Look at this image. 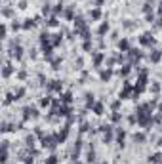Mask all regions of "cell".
I'll return each mask as SVG.
<instances>
[{
	"instance_id": "6da1fadb",
	"label": "cell",
	"mask_w": 162,
	"mask_h": 164,
	"mask_svg": "<svg viewBox=\"0 0 162 164\" xmlns=\"http://www.w3.org/2000/svg\"><path fill=\"white\" fill-rule=\"evenodd\" d=\"M56 143H57L56 136H48V138L42 139V147H48V149H54V147H56Z\"/></svg>"
},
{
	"instance_id": "7a4b0ae2",
	"label": "cell",
	"mask_w": 162,
	"mask_h": 164,
	"mask_svg": "<svg viewBox=\"0 0 162 164\" xmlns=\"http://www.w3.org/2000/svg\"><path fill=\"white\" fill-rule=\"evenodd\" d=\"M36 116H38V113H36V109H34V107H25V109H23V118H36Z\"/></svg>"
},
{
	"instance_id": "3957f363",
	"label": "cell",
	"mask_w": 162,
	"mask_h": 164,
	"mask_svg": "<svg viewBox=\"0 0 162 164\" xmlns=\"http://www.w3.org/2000/svg\"><path fill=\"white\" fill-rule=\"evenodd\" d=\"M139 42H141V44H145V46H149L151 42H153V38H151V34H149V32H145V34H141Z\"/></svg>"
},
{
	"instance_id": "277c9868",
	"label": "cell",
	"mask_w": 162,
	"mask_h": 164,
	"mask_svg": "<svg viewBox=\"0 0 162 164\" xmlns=\"http://www.w3.org/2000/svg\"><path fill=\"white\" fill-rule=\"evenodd\" d=\"M75 25H76V29H82V31H86V23H84V17H76V19H75Z\"/></svg>"
},
{
	"instance_id": "5b68a950",
	"label": "cell",
	"mask_w": 162,
	"mask_h": 164,
	"mask_svg": "<svg viewBox=\"0 0 162 164\" xmlns=\"http://www.w3.org/2000/svg\"><path fill=\"white\" fill-rule=\"evenodd\" d=\"M160 160H162L160 153H155V155H151V157H149V162H151V164H158Z\"/></svg>"
},
{
	"instance_id": "8992f818",
	"label": "cell",
	"mask_w": 162,
	"mask_h": 164,
	"mask_svg": "<svg viewBox=\"0 0 162 164\" xmlns=\"http://www.w3.org/2000/svg\"><path fill=\"white\" fill-rule=\"evenodd\" d=\"M124 138H126L124 130H118V134H116V141H118V145H120V147L124 145Z\"/></svg>"
},
{
	"instance_id": "52a82bcc",
	"label": "cell",
	"mask_w": 162,
	"mask_h": 164,
	"mask_svg": "<svg viewBox=\"0 0 162 164\" xmlns=\"http://www.w3.org/2000/svg\"><path fill=\"white\" fill-rule=\"evenodd\" d=\"M130 94H132V86L128 84V86H126V88L122 90V92H120V99H126V97H128Z\"/></svg>"
},
{
	"instance_id": "ba28073f",
	"label": "cell",
	"mask_w": 162,
	"mask_h": 164,
	"mask_svg": "<svg viewBox=\"0 0 162 164\" xmlns=\"http://www.w3.org/2000/svg\"><path fill=\"white\" fill-rule=\"evenodd\" d=\"M118 48L122 52H130V44H128V40H120L118 42Z\"/></svg>"
},
{
	"instance_id": "9c48e42d",
	"label": "cell",
	"mask_w": 162,
	"mask_h": 164,
	"mask_svg": "<svg viewBox=\"0 0 162 164\" xmlns=\"http://www.w3.org/2000/svg\"><path fill=\"white\" fill-rule=\"evenodd\" d=\"M48 88L50 90H61V82L59 80H52L50 84H48Z\"/></svg>"
},
{
	"instance_id": "30bf717a",
	"label": "cell",
	"mask_w": 162,
	"mask_h": 164,
	"mask_svg": "<svg viewBox=\"0 0 162 164\" xmlns=\"http://www.w3.org/2000/svg\"><path fill=\"white\" fill-rule=\"evenodd\" d=\"M21 52H23V50H21V46H15L13 52H12V56L15 57V59H19V57H21Z\"/></svg>"
},
{
	"instance_id": "8fae6325",
	"label": "cell",
	"mask_w": 162,
	"mask_h": 164,
	"mask_svg": "<svg viewBox=\"0 0 162 164\" xmlns=\"http://www.w3.org/2000/svg\"><path fill=\"white\" fill-rule=\"evenodd\" d=\"M134 141H136V143H143L145 141V134H136V136H134Z\"/></svg>"
},
{
	"instance_id": "7c38bea8",
	"label": "cell",
	"mask_w": 162,
	"mask_h": 164,
	"mask_svg": "<svg viewBox=\"0 0 162 164\" xmlns=\"http://www.w3.org/2000/svg\"><path fill=\"white\" fill-rule=\"evenodd\" d=\"M111 75H112V73H111L109 69H107V71H101V80H109V78H111Z\"/></svg>"
},
{
	"instance_id": "4fadbf2b",
	"label": "cell",
	"mask_w": 162,
	"mask_h": 164,
	"mask_svg": "<svg viewBox=\"0 0 162 164\" xmlns=\"http://www.w3.org/2000/svg\"><path fill=\"white\" fill-rule=\"evenodd\" d=\"M103 57H105L103 54H95V56H94V63H95V65H99L101 61H103Z\"/></svg>"
},
{
	"instance_id": "5bb4252c",
	"label": "cell",
	"mask_w": 162,
	"mask_h": 164,
	"mask_svg": "<svg viewBox=\"0 0 162 164\" xmlns=\"http://www.w3.org/2000/svg\"><path fill=\"white\" fill-rule=\"evenodd\" d=\"M107 31H109V23H101V27H99V34H105Z\"/></svg>"
},
{
	"instance_id": "9a60e30c",
	"label": "cell",
	"mask_w": 162,
	"mask_h": 164,
	"mask_svg": "<svg viewBox=\"0 0 162 164\" xmlns=\"http://www.w3.org/2000/svg\"><path fill=\"white\" fill-rule=\"evenodd\" d=\"M130 56H132V59H141V54L137 50H130Z\"/></svg>"
},
{
	"instance_id": "2e32d148",
	"label": "cell",
	"mask_w": 162,
	"mask_h": 164,
	"mask_svg": "<svg viewBox=\"0 0 162 164\" xmlns=\"http://www.w3.org/2000/svg\"><path fill=\"white\" fill-rule=\"evenodd\" d=\"M86 105H88V107H92V105H94V95H92V94L86 95Z\"/></svg>"
},
{
	"instance_id": "e0dca14e",
	"label": "cell",
	"mask_w": 162,
	"mask_h": 164,
	"mask_svg": "<svg viewBox=\"0 0 162 164\" xmlns=\"http://www.w3.org/2000/svg\"><path fill=\"white\" fill-rule=\"evenodd\" d=\"M21 95H25V88H19L15 92V99H21Z\"/></svg>"
},
{
	"instance_id": "ac0fdd59",
	"label": "cell",
	"mask_w": 162,
	"mask_h": 164,
	"mask_svg": "<svg viewBox=\"0 0 162 164\" xmlns=\"http://www.w3.org/2000/svg\"><path fill=\"white\" fill-rule=\"evenodd\" d=\"M12 73H13V69L10 67V65H6V67H4V76H10Z\"/></svg>"
},
{
	"instance_id": "d6986e66",
	"label": "cell",
	"mask_w": 162,
	"mask_h": 164,
	"mask_svg": "<svg viewBox=\"0 0 162 164\" xmlns=\"http://www.w3.org/2000/svg\"><path fill=\"white\" fill-rule=\"evenodd\" d=\"M40 105H42V107H48V105H50V97H42V99H40Z\"/></svg>"
},
{
	"instance_id": "ffe728a7",
	"label": "cell",
	"mask_w": 162,
	"mask_h": 164,
	"mask_svg": "<svg viewBox=\"0 0 162 164\" xmlns=\"http://www.w3.org/2000/svg\"><path fill=\"white\" fill-rule=\"evenodd\" d=\"M151 59H153V61H158V59H160V52H155V54H151Z\"/></svg>"
},
{
	"instance_id": "44dd1931",
	"label": "cell",
	"mask_w": 162,
	"mask_h": 164,
	"mask_svg": "<svg viewBox=\"0 0 162 164\" xmlns=\"http://www.w3.org/2000/svg\"><path fill=\"white\" fill-rule=\"evenodd\" d=\"M46 164H57V157H54V155H52V157L46 160Z\"/></svg>"
},
{
	"instance_id": "7402d4cb",
	"label": "cell",
	"mask_w": 162,
	"mask_h": 164,
	"mask_svg": "<svg viewBox=\"0 0 162 164\" xmlns=\"http://www.w3.org/2000/svg\"><path fill=\"white\" fill-rule=\"evenodd\" d=\"M25 141H27V145H34V138H32V136H27V139H25Z\"/></svg>"
},
{
	"instance_id": "603a6c76",
	"label": "cell",
	"mask_w": 162,
	"mask_h": 164,
	"mask_svg": "<svg viewBox=\"0 0 162 164\" xmlns=\"http://www.w3.org/2000/svg\"><path fill=\"white\" fill-rule=\"evenodd\" d=\"M95 113H97V114H103V105H101V103H97V105H95Z\"/></svg>"
},
{
	"instance_id": "cb8c5ba5",
	"label": "cell",
	"mask_w": 162,
	"mask_h": 164,
	"mask_svg": "<svg viewBox=\"0 0 162 164\" xmlns=\"http://www.w3.org/2000/svg\"><path fill=\"white\" fill-rule=\"evenodd\" d=\"M48 25H50V27H56V25H57V19H56V17H50V19H48Z\"/></svg>"
},
{
	"instance_id": "d4e9b609",
	"label": "cell",
	"mask_w": 162,
	"mask_h": 164,
	"mask_svg": "<svg viewBox=\"0 0 162 164\" xmlns=\"http://www.w3.org/2000/svg\"><path fill=\"white\" fill-rule=\"evenodd\" d=\"M92 17H94V19H99V17H101V12H99V10H94V12H92Z\"/></svg>"
},
{
	"instance_id": "484cf974",
	"label": "cell",
	"mask_w": 162,
	"mask_h": 164,
	"mask_svg": "<svg viewBox=\"0 0 162 164\" xmlns=\"http://www.w3.org/2000/svg\"><path fill=\"white\" fill-rule=\"evenodd\" d=\"M88 160H90V162H94V160H95V153H94V151L88 153Z\"/></svg>"
},
{
	"instance_id": "4316f807",
	"label": "cell",
	"mask_w": 162,
	"mask_h": 164,
	"mask_svg": "<svg viewBox=\"0 0 162 164\" xmlns=\"http://www.w3.org/2000/svg\"><path fill=\"white\" fill-rule=\"evenodd\" d=\"M71 97H73L71 94H65L63 95V101H65V103H71Z\"/></svg>"
},
{
	"instance_id": "83f0119b",
	"label": "cell",
	"mask_w": 162,
	"mask_h": 164,
	"mask_svg": "<svg viewBox=\"0 0 162 164\" xmlns=\"http://www.w3.org/2000/svg\"><path fill=\"white\" fill-rule=\"evenodd\" d=\"M124 29H134V23L132 21H124Z\"/></svg>"
},
{
	"instance_id": "f1b7e54d",
	"label": "cell",
	"mask_w": 162,
	"mask_h": 164,
	"mask_svg": "<svg viewBox=\"0 0 162 164\" xmlns=\"http://www.w3.org/2000/svg\"><path fill=\"white\" fill-rule=\"evenodd\" d=\"M128 73H130V67H124V69L120 71V75H122V76H126V75H128Z\"/></svg>"
},
{
	"instance_id": "f546056e",
	"label": "cell",
	"mask_w": 162,
	"mask_h": 164,
	"mask_svg": "<svg viewBox=\"0 0 162 164\" xmlns=\"http://www.w3.org/2000/svg\"><path fill=\"white\" fill-rule=\"evenodd\" d=\"M61 10H63V6H61V4H57V6H56V10H54V12H56V13H59V12H61Z\"/></svg>"
},
{
	"instance_id": "4dcf8cb0",
	"label": "cell",
	"mask_w": 162,
	"mask_h": 164,
	"mask_svg": "<svg viewBox=\"0 0 162 164\" xmlns=\"http://www.w3.org/2000/svg\"><path fill=\"white\" fill-rule=\"evenodd\" d=\"M151 90H153V92H158V90H160V86H158V84H153V88H151Z\"/></svg>"
},
{
	"instance_id": "1f68e13d",
	"label": "cell",
	"mask_w": 162,
	"mask_h": 164,
	"mask_svg": "<svg viewBox=\"0 0 162 164\" xmlns=\"http://www.w3.org/2000/svg\"><path fill=\"white\" fill-rule=\"evenodd\" d=\"M101 164H107V162H101Z\"/></svg>"
}]
</instances>
